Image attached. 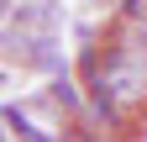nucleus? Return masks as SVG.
Listing matches in <instances>:
<instances>
[{
	"label": "nucleus",
	"instance_id": "obj_1",
	"mask_svg": "<svg viewBox=\"0 0 147 142\" xmlns=\"http://www.w3.org/2000/svg\"><path fill=\"white\" fill-rule=\"evenodd\" d=\"M0 126H11V137H26V142H47L53 132H42L32 116H21V111H0Z\"/></svg>",
	"mask_w": 147,
	"mask_h": 142
},
{
	"label": "nucleus",
	"instance_id": "obj_2",
	"mask_svg": "<svg viewBox=\"0 0 147 142\" xmlns=\"http://www.w3.org/2000/svg\"><path fill=\"white\" fill-rule=\"evenodd\" d=\"M47 90H53V100H58V105H68V111L79 105V90H74V79H68V74H58V79L47 84Z\"/></svg>",
	"mask_w": 147,
	"mask_h": 142
},
{
	"label": "nucleus",
	"instance_id": "obj_3",
	"mask_svg": "<svg viewBox=\"0 0 147 142\" xmlns=\"http://www.w3.org/2000/svg\"><path fill=\"white\" fill-rule=\"evenodd\" d=\"M5 11H11V5H5V0H0V21H5Z\"/></svg>",
	"mask_w": 147,
	"mask_h": 142
},
{
	"label": "nucleus",
	"instance_id": "obj_4",
	"mask_svg": "<svg viewBox=\"0 0 147 142\" xmlns=\"http://www.w3.org/2000/svg\"><path fill=\"white\" fill-rule=\"evenodd\" d=\"M0 84H5V68H0Z\"/></svg>",
	"mask_w": 147,
	"mask_h": 142
}]
</instances>
